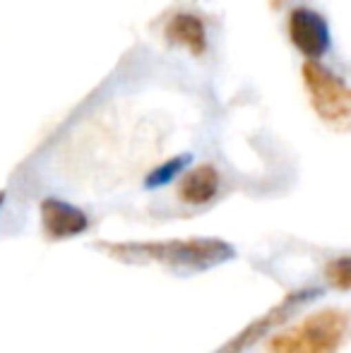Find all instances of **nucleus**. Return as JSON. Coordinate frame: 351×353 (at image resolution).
I'll return each mask as SVG.
<instances>
[{
  "label": "nucleus",
  "mask_w": 351,
  "mask_h": 353,
  "mask_svg": "<svg viewBox=\"0 0 351 353\" xmlns=\"http://www.w3.org/2000/svg\"><path fill=\"white\" fill-rule=\"evenodd\" d=\"M347 336V315L342 310H318L299 327L270 339V353H337Z\"/></svg>",
  "instance_id": "1"
},
{
  "label": "nucleus",
  "mask_w": 351,
  "mask_h": 353,
  "mask_svg": "<svg viewBox=\"0 0 351 353\" xmlns=\"http://www.w3.org/2000/svg\"><path fill=\"white\" fill-rule=\"evenodd\" d=\"M303 82L310 94V103L328 123L347 125L349 121V89L337 74L323 68L318 61H305Z\"/></svg>",
  "instance_id": "2"
},
{
  "label": "nucleus",
  "mask_w": 351,
  "mask_h": 353,
  "mask_svg": "<svg viewBox=\"0 0 351 353\" xmlns=\"http://www.w3.org/2000/svg\"><path fill=\"white\" fill-rule=\"evenodd\" d=\"M289 34L294 46L310 61H318L330 46V32L328 22L318 12L308 8H299L291 12L289 19Z\"/></svg>",
  "instance_id": "3"
},
{
  "label": "nucleus",
  "mask_w": 351,
  "mask_h": 353,
  "mask_svg": "<svg viewBox=\"0 0 351 353\" xmlns=\"http://www.w3.org/2000/svg\"><path fill=\"white\" fill-rule=\"evenodd\" d=\"M41 223L51 238H70L87 228V216L82 210L61 200L41 202Z\"/></svg>",
  "instance_id": "4"
},
{
  "label": "nucleus",
  "mask_w": 351,
  "mask_h": 353,
  "mask_svg": "<svg viewBox=\"0 0 351 353\" xmlns=\"http://www.w3.org/2000/svg\"><path fill=\"white\" fill-rule=\"evenodd\" d=\"M217 190H219V173L205 163V166H197L190 173H185L181 188H178V195L188 205H205L217 195Z\"/></svg>",
  "instance_id": "5"
},
{
  "label": "nucleus",
  "mask_w": 351,
  "mask_h": 353,
  "mask_svg": "<svg viewBox=\"0 0 351 353\" xmlns=\"http://www.w3.org/2000/svg\"><path fill=\"white\" fill-rule=\"evenodd\" d=\"M166 37L176 43H185L192 53L205 51V29H202L200 19L190 17V14H178L171 19L169 29H166Z\"/></svg>",
  "instance_id": "6"
},
{
  "label": "nucleus",
  "mask_w": 351,
  "mask_h": 353,
  "mask_svg": "<svg viewBox=\"0 0 351 353\" xmlns=\"http://www.w3.org/2000/svg\"><path fill=\"white\" fill-rule=\"evenodd\" d=\"M330 279L337 283L339 288L349 286V257H342V260L330 265Z\"/></svg>",
  "instance_id": "7"
},
{
  "label": "nucleus",
  "mask_w": 351,
  "mask_h": 353,
  "mask_svg": "<svg viewBox=\"0 0 351 353\" xmlns=\"http://www.w3.org/2000/svg\"><path fill=\"white\" fill-rule=\"evenodd\" d=\"M185 161H188V157H183V159H174V161H171V163H166V166L161 168V171H157L154 176H152L150 181H147V185H150V188H154L157 183H166L171 176H174L176 171H181V166H183V163H185Z\"/></svg>",
  "instance_id": "8"
},
{
  "label": "nucleus",
  "mask_w": 351,
  "mask_h": 353,
  "mask_svg": "<svg viewBox=\"0 0 351 353\" xmlns=\"http://www.w3.org/2000/svg\"><path fill=\"white\" fill-rule=\"evenodd\" d=\"M0 200H3V195H0Z\"/></svg>",
  "instance_id": "9"
}]
</instances>
